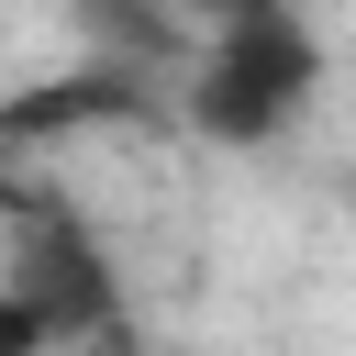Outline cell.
<instances>
[{
    "label": "cell",
    "instance_id": "6da1fadb",
    "mask_svg": "<svg viewBox=\"0 0 356 356\" xmlns=\"http://www.w3.org/2000/svg\"><path fill=\"white\" fill-rule=\"evenodd\" d=\"M323 89V33L300 22V0H267V11H234L211 22L200 67H189V122L211 145H278Z\"/></svg>",
    "mask_w": 356,
    "mask_h": 356
},
{
    "label": "cell",
    "instance_id": "7a4b0ae2",
    "mask_svg": "<svg viewBox=\"0 0 356 356\" xmlns=\"http://www.w3.org/2000/svg\"><path fill=\"white\" fill-rule=\"evenodd\" d=\"M11 300H33L56 334H89V323H111V278H100V256H89V234H67L56 211H33L22 234H11V278H0Z\"/></svg>",
    "mask_w": 356,
    "mask_h": 356
},
{
    "label": "cell",
    "instance_id": "3957f363",
    "mask_svg": "<svg viewBox=\"0 0 356 356\" xmlns=\"http://www.w3.org/2000/svg\"><path fill=\"white\" fill-rule=\"evenodd\" d=\"M33 345H56V323H44L33 300H11V289H0V356H33Z\"/></svg>",
    "mask_w": 356,
    "mask_h": 356
},
{
    "label": "cell",
    "instance_id": "277c9868",
    "mask_svg": "<svg viewBox=\"0 0 356 356\" xmlns=\"http://www.w3.org/2000/svg\"><path fill=\"white\" fill-rule=\"evenodd\" d=\"M178 11H200V22H234V11H267V0H178Z\"/></svg>",
    "mask_w": 356,
    "mask_h": 356
}]
</instances>
